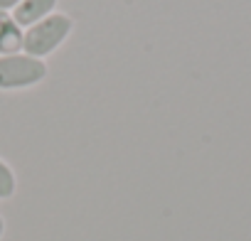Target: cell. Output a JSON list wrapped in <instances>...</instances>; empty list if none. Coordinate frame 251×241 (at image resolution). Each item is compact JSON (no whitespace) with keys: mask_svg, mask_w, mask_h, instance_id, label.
I'll return each instance as SVG.
<instances>
[{"mask_svg":"<svg viewBox=\"0 0 251 241\" xmlns=\"http://www.w3.org/2000/svg\"><path fill=\"white\" fill-rule=\"evenodd\" d=\"M57 3L59 0H23L13 10V18L23 30H27V27L37 25L40 20L50 18L52 13H57Z\"/></svg>","mask_w":251,"mask_h":241,"instance_id":"obj_3","label":"cell"},{"mask_svg":"<svg viewBox=\"0 0 251 241\" xmlns=\"http://www.w3.org/2000/svg\"><path fill=\"white\" fill-rule=\"evenodd\" d=\"M74 30V20L72 15L67 13H52L50 18L40 20L37 25L27 27L25 30V42H23V52L30 54V57H37V59H45L50 57L52 52H57L67 37L72 35Z\"/></svg>","mask_w":251,"mask_h":241,"instance_id":"obj_1","label":"cell"},{"mask_svg":"<svg viewBox=\"0 0 251 241\" xmlns=\"http://www.w3.org/2000/svg\"><path fill=\"white\" fill-rule=\"evenodd\" d=\"M23 42H25V30L15 23L13 13L0 10V57L23 52Z\"/></svg>","mask_w":251,"mask_h":241,"instance_id":"obj_4","label":"cell"},{"mask_svg":"<svg viewBox=\"0 0 251 241\" xmlns=\"http://www.w3.org/2000/svg\"><path fill=\"white\" fill-rule=\"evenodd\" d=\"M20 3H23V0H0V10H8V13H13Z\"/></svg>","mask_w":251,"mask_h":241,"instance_id":"obj_6","label":"cell"},{"mask_svg":"<svg viewBox=\"0 0 251 241\" xmlns=\"http://www.w3.org/2000/svg\"><path fill=\"white\" fill-rule=\"evenodd\" d=\"M3 234H5V219L0 217V239H3Z\"/></svg>","mask_w":251,"mask_h":241,"instance_id":"obj_7","label":"cell"},{"mask_svg":"<svg viewBox=\"0 0 251 241\" xmlns=\"http://www.w3.org/2000/svg\"><path fill=\"white\" fill-rule=\"evenodd\" d=\"M15 192H18V175L0 158V199H13Z\"/></svg>","mask_w":251,"mask_h":241,"instance_id":"obj_5","label":"cell"},{"mask_svg":"<svg viewBox=\"0 0 251 241\" xmlns=\"http://www.w3.org/2000/svg\"><path fill=\"white\" fill-rule=\"evenodd\" d=\"M47 79L45 59L30 57L25 52L0 57V91H20L37 86Z\"/></svg>","mask_w":251,"mask_h":241,"instance_id":"obj_2","label":"cell"}]
</instances>
